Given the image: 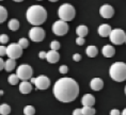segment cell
Listing matches in <instances>:
<instances>
[{"label": "cell", "instance_id": "obj_1", "mask_svg": "<svg viewBox=\"0 0 126 115\" xmlns=\"http://www.w3.org/2000/svg\"><path fill=\"white\" fill-rule=\"evenodd\" d=\"M53 95L61 102H72L79 95V85L72 78H61L53 85Z\"/></svg>", "mask_w": 126, "mask_h": 115}, {"label": "cell", "instance_id": "obj_2", "mask_svg": "<svg viewBox=\"0 0 126 115\" xmlns=\"http://www.w3.org/2000/svg\"><path fill=\"white\" fill-rule=\"evenodd\" d=\"M26 17L28 23H30L32 26H41L47 19V11L42 5H31L27 10Z\"/></svg>", "mask_w": 126, "mask_h": 115}, {"label": "cell", "instance_id": "obj_3", "mask_svg": "<svg viewBox=\"0 0 126 115\" xmlns=\"http://www.w3.org/2000/svg\"><path fill=\"white\" fill-rule=\"evenodd\" d=\"M109 75L112 80L123 82L126 80V64L123 62H115L110 66Z\"/></svg>", "mask_w": 126, "mask_h": 115}, {"label": "cell", "instance_id": "obj_4", "mask_svg": "<svg viewBox=\"0 0 126 115\" xmlns=\"http://www.w3.org/2000/svg\"><path fill=\"white\" fill-rule=\"evenodd\" d=\"M58 15L60 19L64 21H71L74 19L75 15H76V11H75V8L72 4L63 3L62 5H60L58 10Z\"/></svg>", "mask_w": 126, "mask_h": 115}, {"label": "cell", "instance_id": "obj_5", "mask_svg": "<svg viewBox=\"0 0 126 115\" xmlns=\"http://www.w3.org/2000/svg\"><path fill=\"white\" fill-rule=\"evenodd\" d=\"M16 75L18 76V78L20 80H28L32 78L33 75V69L30 65L28 64H21L17 67Z\"/></svg>", "mask_w": 126, "mask_h": 115}, {"label": "cell", "instance_id": "obj_6", "mask_svg": "<svg viewBox=\"0 0 126 115\" xmlns=\"http://www.w3.org/2000/svg\"><path fill=\"white\" fill-rule=\"evenodd\" d=\"M68 28L70 27H68V25H67V21L60 19V20H57V21L53 23L52 32L58 36H63L68 32Z\"/></svg>", "mask_w": 126, "mask_h": 115}, {"label": "cell", "instance_id": "obj_7", "mask_svg": "<svg viewBox=\"0 0 126 115\" xmlns=\"http://www.w3.org/2000/svg\"><path fill=\"white\" fill-rule=\"evenodd\" d=\"M110 41L114 45H122L125 43L126 39V34L122 29H114L110 33Z\"/></svg>", "mask_w": 126, "mask_h": 115}, {"label": "cell", "instance_id": "obj_8", "mask_svg": "<svg viewBox=\"0 0 126 115\" xmlns=\"http://www.w3.org/2000/svg\"><path fill=\"white\" fill-rule=\"evenodd\" d=\"M29 37L32 42H42L45 38V30L39 26H34L29 31Z\"/></svg>", "mask_w": 126, "mask_h": 115}, {"label": "cell", "instance_id": "obj_9", "mask_svg": "<svg viewBox=\"0 0 126 115\" xmlns=\"http://www.w3.org/2000/svg\"><path fill=\"white\" fill-rule=\"evenodd\" d=\"M23 54V48L19 46V44L16 43H12L7 47V55L11 59H18Z\"/></svg>", "mask_w": 126, "mask_h": 115}, {"label": "cell", "instance_id": "obj_10", "mask_svg": "<svg viewBox=\"0 0 126 115\" xmlns=\"http://www.w3.org/2000/svg\"><path fill=\"white\" fill-rule=\"evenodd\" d=\"M31 82L35 84L37 89H47L50 85V80L46 76H39L36 78H31Z\"/></svg>", "mask_w": 126, "mask_h": 115}, {"label": "cell", "instance_id": "obj_11", "mask_svg": "<svg viewBox=\"0 0 126 115\" xmlns=\"http://www.w3.org/2000/svg\"><path fill=\"white\" fill-rule=\"evenodd\" d=\"M99 14L103 18H111L114 15V9H113L110 4H104L99 9Z\"/></svg>", "mask_w": 126, "mask_h": 115}, {"label": "cell", "instance_id": "obj_12", "mask_svg": "<svg viewBox=\"0 0 126 115\" xmlns=\"http://www.w3.org/2000/svg\"><path fill=\"white\" fill-rule=\"evenodd\" d=\"M46 60L49 62V63H51V64H55L57 63L59 60H60V54L58 53V50H50L47 52V54H46Z\"/></svg>", "mask_w": 126, "mask_h": 115}, {"label": "cell", "instance_id": "obj_13", "mask_svg": "<svg viewBox=\"0 0 126 115\" xmlns=\"http://www.w3.org/2000/svg\"><path fill=\"white\" fill-rule=\"evenodd\" d=\"M90 86H91V89H92L93 91L98 92L104 88V81L100 78H94V79L91 80Z\"/></svg>", "mask_w": 126, "mask_h": 115}, {"label": "cell", "instance_id": "obj_14", "mask_svg": "<svg viewBox=\"0 0 126 115\" xmlns=\"http://www.w3.org/2000/svg\"><path fill=\"white\" fill-rule=\"evenodd\" d=\"M98 34L102 37H107V36H109L110 35V33H111V27L109 26V25H107V24H103V25H100V26L98 27Z\"/></svg>", "mask_w": 126, "mask_h": 115}, {"label": "cell", "instance_id": "obj_15", "mask_svg": "<svg viewBox=\"0 0 126 115\" xmlns=\"http://www.w3.org/2000/svg\"><path fill=\"white\" fill-rule=\"evenodd\" d=\"M81 104L82 105H89V107H93L95 104V98L91 94H86L81 98Z\"/></svg>", "mask_w": 126, "mask_h": 115}, {"label": "cell", "instance_id": "obj_16", "mask_svg": "<svg viewBox=\"0 0 126 115\" xmlns=\"http://www.w3.org/2000/svg\"><path fill=\"white\" fill-rule=\"evenodd\" d=\"M31 91H32V84L27 80H23V82L19 84V92L21 94H29Z\"/></svg>", "mask_w": 126, "mask_h": 115}, {"label": "cell", "instance_id": "obj_17", "mask_svg": "<svg viewBox=\"0 0 126 115\" xmlns=\"http://www.w3.org/2000/svg\"><path fill=\"white\" fill-rule=\"evenodd\" d=\"M102 52H103V54L105 58H112L115 53V49L111 45H105L103 47Z\"/></svg>", "mask_w": 126, "mask_h": 115}, {"label": "cell", "instance_id": "obj_18", "mask_svg": "<svg viewBox=\"0 0 126 115\" xmlns=\"http://www.w3.org/2000/svg\"><path fill=\"white\" fill-rule=\"evenodd\" d=\"M16 66V62H15V59H11L9 58L7 61L4 62V69L7 71H12Z\"/></svg>", "mask_w": 126, "mask_h": 115}, {"label": "cell", "instance_id": "obj_19", "mask_svg": "<svg viewBox=\"0 0 126 115\" xmlns=\"http://www.w3.org/2000/svg\"><path fill=\"white\" fill-rule=\"evenodd\" d=\"M86 53H87V55L89 58H95L97 55V53H98V49H97L95 46L91 45V46H89V47L87 48Z\"/></svg>", "mask_w": 126, "mask_h": 115}, {"label": "cell", "instance_id": "obj_20", "mask_svg": "<svg viewBox=\"0 0 126 115\" xmlns=\"http://www.w3.org/2000/svg\"><path fill=\"white\" fill-rule=\"evenodd\" d=\"M88 32H89V30H88V27L87 26H83V25H80V26L77 27L76 29V33L78 36H81V37H84L88 35Z\"/></svg>", "mask_w": 126, "mask_h": 115}, {"label": "cell", "instance_id": "obj_21", "mask_svg": "<svg viewBox=\"0 0 126 115\" xmlns=\"http://www.w3.org/2000/svg\"><path fill=\"white\" fill-rule=\"evenodd\" d=\"M8 28L11 31H17L19 29V21L17 19H15V18H13V19H11L8 23Z\"/></svg>", "mask_w": 126, "mask_h": 115}, {"label": "cell", "instance_id": "obj_22", "mask_svg": "<svg viewBox=\"0 0 126 115\" xmlns=\"http://www.w3.org/2000/svg\"><path fill=\"white\" fill-rule=\"evenodd\" d=\"M11 113V107L7 103L0 104V114L1 115H9Z\"/></svg>", "mask_w": 126, "mask_h": 115}, {"label": "cell", "instance_id": "obj_23", "mask_svg": "<svg viewBox=\"0 0 126 115\" xmlns=\"http://www.w3.org/2000/svg\"><path fill=\"white\" fill-rule=\"evenodd\" d=\"M8 18V11L7 9L2 5H0V24L4 23Z\"/></svg>", "mask_w": 126, "mask_h": 115}, {"label": "cell", "instance_id": "obj_24", "mask_svg": "<svg viewBox=\"0 0 126 115\" xmlns=\"http://www.w3.org/2000/svg\"><path fill=\"white\" fill-rule=\"evenodd\" d=\"M81 111H82V113L84 115H94L95 114V109L93 107H89V105H83V108L81 109Z\"/></svg>", "mask_w": 126, "mask_h": 115}, {"label": "cell", "instance_id": "obj_25", "mask_svg": "<svg viewBox=\"0 0 126 115\" xmlns=\"http://www.w3.org/2000/svg\"><path fill=\"white\" fill-rule=\"evenodd\" d=\"M8 82L10 83L11 85H16L18 82H19V78L16 74H13V75H10L8 78Z\"/></svg>", "mask_w": 126, "mask_h": 115}, {"label": "cell", "instance_id": "obj_26", "mask_svg": "<svg viewBox=\"0 0 126 115\" xmlns=\"http://www.w3.org/2000/svg\"><path fill=\"white\" fill-rule=\"evenodd\" d=\"M35 113V109L32 105H27V107H25L24 109V114L25 115H34Z\"/></svg>", "mask_w": 126, "mask_h": 115}, {"label": "cell", "instance_id": "obj_27", "mask_svg": "<svg viewBox=\"0 0 126 115\" xmlns=\"http://www.w3.org/2000/svg\"><path fill=\"white\" fill-rule=\"evenodd\" d=\"M18 44H19L21 48L25 49V48H28V46H29V41H28L27 38H25V37H23V38H20L19 41H18Z\"/></svg>", "mask_w": 126, "mask_h": 115}, {"label": "cell", "instance_id": "obj_28", "mask_svg": "<svg viewBox=\"0 0 126 115\" xmlns=\"http://www.w3.org/2000/svg\"><path fill=\"white\" fill-rule=\"evenodd\" d=\"M50 48L52 49V50H59L60 49V43L58 41H52L50 43Z\"/></svg>", "mask_w": 126, "mask_h": 115}, {"label": "cell", "instance_id": "obj_29", "mask_svg": "<svg viewBox=\"0 0 126 115\" xmlns=\"http://www.w3.org/2000/svg\"><path fill=\"white\" fill-rule=\"evenodd\" d=\"M8 42H9V36L7 34H1L0 35V43L3 45V44H7Z\"/></svg>", "mask_w": 126, "mask_h": 115}, {"label": "cell", "instance_id": "obj_30", "mask_svg": "<svg viewBox=\"0 0 126 115\" xmlns=\"http://www.w3.org/2000/svg\"><path fill=\"white\" fill-rule=\"evenodd\" d=\"M84 43H86V39H84V37L78 36L77 38H76V44L78 46H82V45H84Z\"/></svg>", "mask_w": 126, "mask_h": 115}, {"label": "cell", "instance_id": "obj_31", "mask_svg": "<svg viewBox=\"0 0 126 115\" xmlns=\"http://www.w3.org/2000/svg\"><path fill=\"white\" fill-rule=\"evenodd\" d=\"M59 71H60V74L64 75V74H66L68 71V67L66 66V65H61L60 68H59Z\"/></svg>", "mask_w": 126, "mask_h": 115}, {"label": "cell", "instance_id": "obj_32", "mask_svg": "<svg viewBox=\"0 0 126 115\" xmlns=\"http://www.w3.org/2000/svg\"><path fill=\"white\" fill-rule=\"evenodd\" d=\"M7 54V47H4L3 45H0V57H3Z\"/></svg>", "mask_w": 126, "mask_h": 115}, {"label": "cell", "instance_id": "obj_33", "mask_svg": "<svg viewBox=\"0 0 126 115\" xmlns=\"http://www.w3.org/2000/svg\"><path fill=\"white\" fill-rule=\"evenodd\" d=\"M73 60H74L75 62H79V61L81 60V55H80L79 53H75V54H73Z\"/></svg>", "mask_w": 126, "mask_h": 115}, {"label": "cell", "instance_id": "obj_34", "mask_svg": "<svg viewBox=\"0 0 126 115\" xmlns=\"http://www.w3.org/2000/svg\"><path fill=\"white\" fill-rule=\"evenodd\" d=\"M73 115H84L81 111V109H76V110L73 111Z\"/></svg>", "mask_w": 126, "mask_h": 115}, {"label": "cell", "instance_id": "obj_35", "mask_svg": "<svg viewBox=\"0 0 126 115\" xmlns=\"http://www.w3.org/2000/svg\"><path fill=\"white\" fill-rule=\"evenodd\" d=\"M110 115H120V111L118 109H113V110H111V112H110Z\"/></svg>", "mask_w": 126, "mask_h": 115}, {"label": "cell", "instance_id": "obj_36", "mask_svg": "<svg viewBox=\"0 0 126 115\" xmlns=\"http://www.w3.org/2000/svg\"><path fill=\"white\" fill-rule=\"evenodd\" d=\"M46 54H47V52H45V51H40L39 57H40V59H46Z\"/></svg>", "mask_w": 126, "mask_h": 115}, {"label": "cell", "instance_id": "obj_37", "mask_svg": "<svg viewBox=\"0 0 126 115\" xmlns=\"http://www.w3.org/2000/svg\"><path fill=\"white\" fill-rule=\"evenodd\" d=\"M4 68V61L2 60V58L0 57V70H2Z\"/></svg>", "mask_w": 126, "mask_h": 115}, {"label": "cell", "instance_id": "obj_38", "mask_svg": "<svg viewBox=\"0 0 126 115\" xmlns=\"http://www.w3.org/2000/svg\"><path fill=\"white\" fill-rule=\"evenodd\" d=\"M122 115H126V108H125L124 110L122 111Z\"/></svg>", "mask_w": 126, "mask_h": 115}, {"label": "cell", "instance_id": "obj_39", "mask_svg": "<svg viewBox=\"0 0 126 115\" xmlns=\"http://www.w3.org/2000/svg\"><path fill=\"white\" fill-rule=\"evenodd\" d=\"M13 1H15V2H21V1H24V0H13Z\"/></svg>", "mask_w": 126, "mask_h": 115}, {"label": "cell", "instance_id": "obj_40", "mask_svg": "<svg viewBox=\"0 0 126 115\" xmlns=\"http://www.w3.org/2000/svg\"><path fill=\"white\" fill-rule=\"evenodd\" d=\"M49 1H50V2H57L58 0H49Z\"/></svg>", "mask_w": 126, "mask_h": 115}, {"label": "cell", "instance_id": "obj_41", "mask_svg": "<svg viewBox=\"0 0 126 115\" xmlns=\"http://www.w3.org/2000/svg\"><path fill=\"white\" fill-rule=\"evenodd\" d=\"M3 95V91H0V96H2Z\"/></svg>", "mask_w": 126, "mask_h": 115}, {"label": "cell", "instance_id": "obj_42", "mask_svg": "<svg viewBox=\"0 0 126 115\" xmlns=\"http://www.w3.org/2000/svg\"><path fill=\"white\" fill-rule=\"evenodd\" d=\"M125 94H126V86H125Z\"/></svg>", "mask_w": 126, "mask_h": 115}, {"label": "cell", "instance_id": "obj_43", "mask_svg": "<svg viewBox=\"0 0 126 115\" xmlns=\"http://www.w3.org/2000/svg\"><path fill=\"white\" fill-rule=\"evenodd\" d=\"M125 43H126V39H125Z\"/></svg>", "mask_w": 126, "mask_h": 115}, {"label": "cell", "instance_id": "obj_44", "mask_svg": "<svg viewBox=\"0 0 126 115\" xmlns=\"http://www.w3.org/2000/svg\"><path fill=\"white\" fill-rule=\"evenodd\" d=\"M0 1H2V0H0Z\"/></svg>", "mask_w": 126, "mask_h": 115}]
</instances>
